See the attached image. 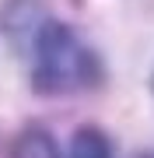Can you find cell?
I'll use <instances>...</instances> for the list:
<instances>
[{"label": "cell", "instance_id": "6da1fadb", "mask_svg": "<svg viewBox=\"0 0 154 158\" xmlns=\"http://www.w3.org/2000/svg\"><path fill=\"white\" fill-rule=\"evenodd\" d=\"M105 70L98 53L70 25L49 18L32 39V88L39 95H77L102 85Z\"/></svg>", "mask_w": 154, "mask_h": 158}, {"label": "cell", "instance_id": "7a4b0ae2", "mask_svg": "<svg viewBox=\"0 0 154 158\" xmlns=\"http://www.w3.org/2000/svg\"><path fill=\"white\" fill-rule=\"evenodd\" d=\"M46 21H49V11H46L42 0H7L4 11H0V25H4L7 39L28 42V46Z\"/></svg>", "mask_w": 154, "mask_h": 158}, {"label": "cell", "instance_id": "277c9868", "mask_svg": "<svg viewBox=\"0 0 154 158\" xmlns=\"http://www.w3.org/2000/svg\"><path fill=\"white\" fill-rule=\"evenodd\" d=\"M63 158H112V141L102 127H77Z\"/></svg>", "mask_w": 154, "mask_h": 158}, {"label": "cell", "instance_id": "3957f363", "mask_svg": "<svg viewBox=\"0 0 154 158\" xmlns=\"http://www.w3.org/2000/svg\"><path fill=\"white\" fill-rule=\"evenodd\" d=\"M11 158H63V151L46 127L32 123L11 141Z\"/></svg>", "mask_w": 154, "mask_h": 158}, {"label": "cell", "instance_id": "5b68a950", "mask_svg": "<svg viewBox=\"0 0 154 158\" xmlns=\"http://www.w3.org/2000/svg\"><path fill=\"white\" fill-rule=\"evenodd\" d=\"M130 158H154V151H137V155H130Z\"/></svg>", "mask_w": 154, "mask_h": 158}]
</instances>
